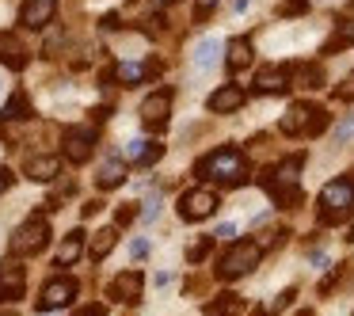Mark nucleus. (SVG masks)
<instances>
[{
	"mask_svg": "<svg viewBox=\"0 0 354 316\" xmlns=\"http://www.w3.org/2000/svg\"><path fill=\"white\" fill-rule=\"evenodd\" d=\"M194 176L206 179V183H221V187H240L248 183V156L240 149L225 145L206 153L198 164H194Z\"/></svg>",
	"mask_w": 354,
	"mask_h": 316,
	"instance_id": "1",
	"label": "nucleus"
},
{
	"mask_svg": "<svg viewBox=\"0 0 354 316\" xmlns=\"http://www.w3.org/2000/svg\"><path fill=\"white\" fill-rule=\"evenodd\" d=\"M301 168H305V153H293V156H286L278 168H267L259 176V183H263V191L270 194V198L278 202V206H293V202H301V191H297V176H301Z\"/></svg>",
	"mask_w": 354,
	"mask_h": 316,
	"instance_id": "2",
	"label": "nucleus"
},
{
	"mask_svg": "<svg viewBox=\"0 0 354 316\" xmlns=\"http://www.w3.org/2000/svg\"><path fill=\"white\" fill-rule=\"evenodd\" d=\"M351 210H354V176L331 179L320 191V198H316V217H320V225H339Z\"/></svg>",
	"mask_w": 354,
	"mask_h": 316,
	"instance_id": "3",
	"label": "nucleus"
},
{
	"mask_svg": "<svg viewBox=\"0 0 354 316\" xmlns=\"http://www.w3.org/2000/svg\"><path fill=\"white\" fill-rule=\"evenodd\" d=\"M259 259H263V244H255V240H236V244L221 255V263H217V278H225V282L244 278L259 267Z\"/></svg>",
	"mask_w": 354,
	"mask_h": 316,
	"instance_id": "4",
	"label": "nucleus"
},
{
	"mask_svg": "<svg viewBox=\"0 0 354 316\" xmlns=\"http://www.w3.org/2000/svg\"><path fill=\"white\" fill-rule=\"evenodd\" d=\"M46 244H50V221H46V214H31L16 232H12L8 252L16 255V259H24V255H39Z\"/></svg>",
	"mask_w": 354,
	"mask_h": 316,
	"instance_id": "5",
	"label": "nucleus"
},
{
	"mask_svg": "<svg viewBox=\"0 0 354 316\" xmlns=\"http://www.w3.org/2000/svg\"><path fill=\"white\" fill-rule=\"evenodd\" d=\"M221 206V198H217L214 187H191V191L179 194L176 202V214L183 217V221H206V217H214V210Z\"/></svg>",
	"mask_w": 354,
	"mask_h": 316,
	"instance_id": "6",
	"label": "nucleus"
},
{
	"mask_svg": "<svg viewBox=\"0 0 354 316\" xmlns=\"http://www.w3.org/2000/svg\"><path fill=\"white\" fill-rule=\"evenodd\" d=\"M62 153H65L69 164H88L92 153H95V130H88V126H73V130H65Z\"/></svg>",
	"mask_w": 354,
	"mask_h": 316,
	"instance_id": "7",
	"label": "nucleus"
},
{
	"mask_svg": "<svg viewBox=\"0 0 354 316\" xmlns=\"http://www.w3.org/2000/svg\"><path fill=\"white\" fill-rule=\"evenodd\" d=\"M168 115H171V88H156L153 95H145V103H141V122L149 130L160 133L168 126Z\"/></svg>",
	"mask_w": 354,
	"mask_h": 316,
	"instance_id": "8",
	"label": "nucleus"
},
{
	"mask_svg": "<svg viewBox=\"0 0 354 316\" xmlns=\"http://www.w3.org/2000/svg\"><path fill=\"white\" fill-rule=\"evenodd\" d=\"M27 293V270L16 259L0 263V301H19Z\"/></svg>",
	"mask_w": 354,
	"mask_h": 316,
	"instance_id": "9",
	"label": "nucleus"
},
{
	"mask_svg": "<svg viewBox=\"0 0 354 316\" xmlns=\"http://www.w3.org/2000/svg\"><path fill=\"white\" fill-rule=\"evenodd\" d=\"M290 77H293L290 65H267L255 77V92L259 95H286L290 92Z\"/></svg>",
	"mask_w": 354,
	"mask_h": 316,
	"instance_id": "10",
	"label": "nucleus"
},
{
	"mask_svg": "<svg viewBox=\"0 0 354 316\" xmlns=\"http://www.w3.org/2000/svg\"><path fill=\"white\" fill-rule=\"evenodd\" d=\"M54 12H57V0H24L19 24L31 27V31H42L46 24H54Z\"/></svg>",
	"mask_w": 354,
	"mask_h": 316,
	"instance_id": "11",
	"label": "nucleus"
},
{
	"mask_svg": "<svg viewBox=\"0 0 354 316\" xmlns=\"http://www.w3.org/2000/svg\"><path fill=\"white\" fill-rule=\"evenodd\" d=\"M141 290H145V275L141 270H126L111 282V301H126V305H138L141 301Z\"/></svg>",
	"mask_w": 354,
	"mask_h": 316,
	"instance_id": "12",
	"label": "nucleus"
},
{
	"mask_svg": "<svg viewBox=\"0 0 354 316\" xmlns=\"http://www.w3.org/2000/svg\"><path fill=\"white\" fill-rule=\"evenodd\" d=\"M73 297H77V282H73V278H54V282H46V290H42V297H39V313L62 308V305H69Z\"/></svg>",
	"mask_w": 354,
	"mask_h": 316,
	"instance_id": "13",
	"label": "nucleus"
},
{
	"mask_svg": "<svg viewBox=\"0 0 354 316\" xmlns=\"http://www.w3.org/2000/svg\"><path fill=\"white\" fill-rule=\"evenodd\" d=\"M248 103V92L240 84H221L214 95L206 100V107L214 111V115H232V111H240Z\"/></svg>",
	"mask_w": 354,
	"mask_h": 316,
	"instance_id": "14",
	"label": "nucleus"
},
{
	"mask_svg": "<svg viewBox=\"0 0 354 316\" xmlns=\"http://www.w3.org/2000/svg\"><path fill=\"white\" fill-rule=\"evenodd\" d=\"M313 115H316L313 103H293V107L282 115L278 130H282L286 138H305V133H308V122H313Z\"/></svg>",
	"mask_w": 354,
	"mask_h": 316,
	"instance_id": "15",
	"label": "nucleus"
},
{
	"mask_svg": "<svg viewBox=\"0 0 354 316\" xmlns=\"http://www.w3.org/2000/svg\"><path fill=\"white\" fill-rule=\"evenodd\" d=\"M156 73H160L156 62H122V65H115V80H122V88H138V84H145L149 77H156Z\"/></svg>",
	"mask_w": 354,
	"mask_h": 316,
	"instance_id": "16",
	"label": "nucleus"
},
{
	"mask_svg": "<svg viewBox=\"0 0 354 316\" xmlns=\"http://www.w3.org/2000/svg\"><path fill=\"white\" fill-rule=\"evenodd\" d=\"M0 62L8 65V69H16V73L27 65V50L12 31H0Z\"/></svg>",
	"mask_w": 354,
	"mask_h": 316,
	"instance_id": "17",
	"label": "nucleus"
},
{
	"mask_svg": "<svg viewBox=\"0 0 354 316\" xmlns=\"http://www.w3.org/2000/svg\"><path fill=\"white\" fill-rule=\"evenodd\" d=\"M57 171H62V160H57V156H31V160H27V179H35V183H50Z\"/></svg>",
	"mask_w": 354,
	"mask_h": 316,
	"instance_id": "18",
	"label": "nucleus"
},
{
	"mask_svg": "<svg viewBox=\"0 0 354 316\" xmlns=\"http://www.w3.org/2000/svg\"><path fill=\"white\" fill-rule=\"evenodd\" d=\"M80 252H84V232H80V229H73L69 236L62 240V248H57L54 267H73V263L80 259Z\"/></svg>",
	"mask_w": 354,
	"mask_h": 316,
	"instance_id": "19",
	"label": "nucleus"
},
{
	"mask_svg": "<svg viewBox=\"0 0 354 316\" xmlns=\"http://www.w3.org/2000/svg\"><path fill=\"white\" fill-rule=\"evenodd\" d=\"M217 54H221V39H214V35H206V39L194 46V69L198 73H206V69H214V62H217Z\"/></svg>",
	"mask_w": 354,
	"mask_h": 316,
	"instance_id": "20",
	"label": "nucleus"
},
{
	"mask_svg": "<svg viewBox=\"0 0 354 316\" xmlns=\"http://www.w3.org/2000/svg\"><path fill=\"white\" fill-rule=\"evenodd\" d=\"M115 244H118V229H115V225H107V229H100V232L92 236V248H88V255L100 263V259H107V255H111V248H115Z\"/></svg>",
	"mask_w": 354,
	"mask_h": 316,
	"instance_id": "21",
	"label": "nucleus"
},
{
	"mask_svg": "<svg viewBox=\"0 0 354 316\" xmlns=\"http://www.w3.org/2000/svg\"><path fill=\"white\" fill-rule=\"evenodd\" d=\"M31 100H27V92L19 88V92H12V100L4 103V111H0V118H8V122H19V118H31Z\"/></svg>",
	"mask_w": 354,
	"mask_h": 316,
	"instance_id": "22",
	"label": "nucleus"
},
{
	"mask_svg": "<svg viewBox=\"0 0 354 316\" xmlns=\"http://www.w3.org/2000/svg\"><path fill=\"white\" fill-rule=\"evenodd\" d=\"M248 62H252V42H248V39H232L229 42V57H225L229 73H240Z\"/></svg>",
	"mask_w": 354,
	"mask_h": 316,
	"instance_id": "23",
	"label": "nucleus"
},
{
	"mask_svg": "<svg viewBox=\"0 0 354 316\" xmlns=\"http://www.w3.org/2000/svg\"><path fill=\"white\" fill-rule=\"evenodd\" d=\"M293 77H297V88H308V92L324 88V69L320 65H293Z\"/></svg>",
	"mask_w": 354,
	"mask_h": 316,
	"instance_id": "24",
	"label": "nucleus"
},
{
	"mask_svg": "<svg viewBox=\"0 0 354 316\" xmlns=\"http://www.w3.org/2000/svg\"><path fill=\"white\" fill-rule=\"evenodd\" d=\"M95 179H100V187H103V191L118 187V183L126 179V160H107V164L100 168V176H95Z\"/></svg>",
	"mask_w": 354,
	"mask_h": 316,
	"instance_id": "25",
	"label": "nucleus"
},
{
	"mask_svg": "<svg viewBox=\"0 0 354 316\" xmlns=\"http://www.w3.org/2000/svg\"><path fill=\"white\" fill-rule=\"evenodd\" d=\"M240 313V301L236 293H221V301H214V305H206V316H236Z\"/></svg>",
	"mask_w": 354,
	"mask_h": 316,
	"instance_id": "26",
	"label": "nucleus"
},
{
	"mask_svg": "<svg viewBox=\"0 0 354 316\" xmlns=\"http://www.w3.org/2000/svg\"><path fill=\"white\" fill-rule=\"evenodd\" d=\"M308 8H313L308 0H282V4H278V16H282V19H293V16H305Z\"/></svg>",
	"mask_w": 354,
	"mask_h": 316,
	"instance_id": "27",
	"label": "nucleus"
},
{
	"mask_svg": "<svg viewBox=\"0 0 354 316\" xmlns=\"http://www.w3.org/2000/svg\"><path fill=\"white\" fill-rule=\"evenodd\" d=\"M160 156H164V145H160V141H145V153H141L138 164H141V168H153Z\"/></svg>",
	"mask_w": 354,
	"mask_h": 316,
	"instance_id": "28",
	"label": "nucleus"
},
{
	"mask_svg": "<svg viewBox=\"0 0 354 316\" xmlns=\"http://www.w3.org/2000/svg\"><path fill=\"white\" fill-rule=\"evenodd\" d=\"M214 240H217V236H202L198 244H194L191 252H187V259H191V263H202V259L209 255V248H214Z\"/></svg>",
	"mask_w": 354,
	"mask_h": 316,
	"instance_id": "29",
	"label": "nucleus"
},
{
	"mask_svg": "<svg viewBox=\"0 0 354 316\" xmlns=\"http://www.w3.org/2000/svg\"><path fill=\"white\" fill-rule=\"evenodd\" d=\"M328 111H324V107H316V115H313V122H308V133H305V138H316V133H324V130H328Z\"/></svg>",
	"mask_w": 354,
	"mask_h": 316,
	"instance_id": "30",
	"label": "nucleus"
},
{
	"mask_svg": "<svg viewBox=\"0 0 354 316\" xmlns=\"http://www.w3.org/2000/svg\"><path fill=\"white\" fill-rule=\"evenodd\" d=\"M351 138H354V115H346L343 122L335 126V145H346Z\"/></svg>",
	"mask_w": 354,
	"mask_h": 316,
	"instance_id": "31",
	"label": "nucleus"
},
{
	"mask_svg": "<svg viewBox=\"0 0 354 316\" xmlns=\"http://www.w3.org/2000/svg\"><path fill=\"white\" fill-rule=\"evenodd\" d=\"M335 100H339V103H351V100H354V69L346 73V77H343V84L335 88Z\"/></svg>",
	"mask_w": 354,
	"mask_h": 316,
	"instance_id": "32",
	"label": "nucleus"
},
{
	"mask_svg": "<svg viewBox=\"0 0 354 316\" xmlns=\"http://www.w3.org/2000/svg\"><path fill=\"white\" fill-rule=\"evenodd\" d=\"M141 153H145V141H141V138H133L130 145L122 149V160H133V164H138V160H141Z\"/></svg>",
	"mask_w": 354,
	"mask_h": 316,
	"instance_id": "33",
	"label": "nucleus"
},
{
	"mask_svg": "<svg viewBox=\"0 0 354 316\" xmlns=\"http://www.w3.org/2000/svg\"><path fill=\"white\" fill-rule=\"evenodd\" d=\"M133 217H138V210H133V202H126V206L115 210V225H130Z\"/></svg>",
	"mask_w": 354,
	"mask_h": 316,
	"instance_id": "34",
	"label": "nucleus"
},
{
	"mask_svg": "<svg viewBox=\"0 0 354 316\" xmlns=\"http://www.w3.org/2000/svg\"><path fill=\"white\" fill-rule=\"evenodd\" d=\"M141 217H145V221H156V217H160V198H149L145 210H141Z\"/></svg>",
	"mask_w": 354,
	"mask_h": 316,
	"instance_id": "35",
	"label": "nucleus"
},
{
	"mask_svg": "<svg viewBox=\"0 0 354 316\" xmlns=\"http://www.w3.org/2000/svg\"><path fill=\"white\" fill-rule=\"evenodd\" d=\"M130 255H133V259H145V255H149V240H133Z\"/></svg>",
	"mask_w": 354,
	"mask_h": 316,
	"instance_id": "36",
	"label": "nucleus"
},
{
	"mask_svg": "<svg viewBox=\"0 0 354 316\" xmlns=\"http://www.w3.org/2000/svg\"><path fill=\"white\" fill-rule=\"evenodd\" d=\"M214 236H217V240H232V236H236V225H221Z\"/></svg>",
	"mask_w": 354,
	"mask_h": 316,
	"instance_id": "37",
	"label": "nucleus"
},
{
	"mask_svg": "<svg viewBox=\"0 0 354 316\" xmlns=\"http://www.w3.org/2000/svg\"><path fill=\"white\" fill-rule=\"evenodd\" d=\"M12 179H16V176H12L8 168H0V194H4V191H8V187H12Z\"/></svg>",
	"mask_w": 354,
	"mask_h": 316,
	"instance_id": "38",
	"label": "nucleus"
},
{
	"mask_svg": "<svg viewBox=\"0 0 354 316\" xmlns=\"http://www.w3.org/2000/svg\"><path fill=\"white\" fill-rule=\"evenodd\" d=\"M103 313H107V308H103V305H88V308H80L77 316H103Z\"/></svg>",
	"mask_w": 354,
	"mask_h": 316,
	"instance_id": "39",
	"label": "nucleus"
},
{
	"mask_svg": "<svg viewBox=\"0 0 354 316\" xmlns=\"http://www.w3.org/2000/svg\"><path fill=\"white\" fill-rule=\"evenodd\" d=\"M103 27H107V31H115V27H118V16H115V12H107V16H103Z\"/></svg>",
	"mask_w": 354,
	"mask_h": 316,
	"instance_id": "40",
	"label": "nucleus"
},
{
	"mask_svg": "<svg viewBox=\"0 0 354 316\" xmlns=\"http://www.w3.org/2000/svg\"><path fill=\"white\" fill-rule=\"evenodd\" d=\"M171 282V270H160V275L153 278V286H168Z\"/></svg>",
	"mask_w": 354,
	"mask_h": 316,
	"instance_id": "41",
	"label": "nucleus"
},
{
	"mask_svg": "<svg viewBox=\"0 0 354 316\" xmlns=\"http://www.w3.org/2000/svg\"><path fill=\"white\" fill-rule=\"evenodd\" d=\"M308 259H313L316 267H328V255H324V252H313V255H308Z\"/></svg>",
	"mask_w": 354,
	"mask_h": 316,
	"instance_id": "42",
	"label": "nucleus"
},
{
	"mask_svg": "<svg viewBox=\"0 0 354 316\" xmlns=\"http://www.w3.org/2000/svg\"><path fill=\"white\" fill-rule=\"evenodd\" d=\"M248 4H252V0H232V12H248Z\"/></svg>",
	"mask_w": 354,
	"mask_h": 316,
	"instance_id": "43",
	"label": "nucleus"
},
{
	"mask_svg": "<svg viewBox=\"0 0 354 316\" xmlns=\"http://www.w3.org/2000/svg\"><path fill=\"white\" fill-rule=\"evenodd\" d=\"M346 240H351V244H354V229H351V236H346Z\"/></svg>",
	"mask_w": 354,
	"mask_h": 316,
	"instance_id": "44",
	"label": "nucleus"
},
{
	"mask_svg": "<svg viewBox=\"0 0 354 316\" xmlns=\"http://www.w3.org/2000/svg\"><path fill=\"white\" fill-rule=\"evenodd\" d=\"M160 4H171V0H160Z\"/></svg>",
	"mask_w": 354,
	"mask_h": 316,
	"instance_id": "45",
	"label": "nucleus"
},
{
	"mask_svg": "<svg viewBox=\"0 0 354 316\" xmlns=\"http://www.w3.org/2000/svg\"><path fill=\"white\" fill-rule=\"evenodd\" d=\"M351 316H354V313H351Z\"/></svg>",
	"mask_w": 354,
	"mask_h": 316,
	"instance_id": "46",
	"label": "nucleus"
}]
</instances>
